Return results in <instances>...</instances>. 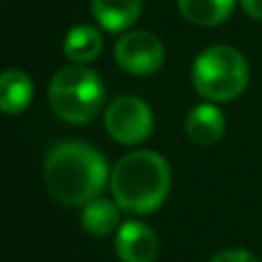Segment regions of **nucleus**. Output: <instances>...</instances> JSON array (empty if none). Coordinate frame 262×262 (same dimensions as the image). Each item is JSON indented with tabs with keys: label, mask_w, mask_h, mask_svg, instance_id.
<instances>
[{
	"label": "nucleus",
	"mask_w": 262,
	"mask_h": 262,
	"mask_svg": "<svg viewBox=\"0 0 262 262\" xmlns=\"http://www.w3.org/2000/svg\"><path fill=\"white\" fill-rule=\"evenodd\" d=\"M115 60L134 76H149L163 64V46L147 30L127 32L115 44Z\"/></svg>",
	"instance_id": "6"
},
{
	"label": "nucleus",
	"mask_w": 262,
	"mask_h": 262,
	"mask_svg": "<svg viewBox=\"0 0 262 262\" xmlns=\"http://www.w3.org/2000/svg\"><path fill=\"white\" fill-rule=\"evenodd\" d=\"M170 189V168L157 152H131L111 172V191L120 209L131 214L157 212Z\"/></svg>",
	"instance_id": "2"
},
{
	"label": "nucleus",
	"mask_w": 262,
	"mask_h": 262,
	"mask_svg": "<svg viewBox=\"0 0 262 262\" xmlns=\"http://www.w3.org/2000/svg\"><path fill=\"white\" fill-rule=\"evenodd\" d=\"M35 88L28 74L18 72V69H9V72L0 74V111L5 115H18L30 106Z\"/></svg>",
	"instance_id": "10"
},
{
	"label": "nucleus",
	"mask_w": 262,
	"mask_h": 262,
	"mask_svg": "<svg viewBox=\"0 0 262 262\" xmlns=\"http://www.w3.org/2000/svg\"><path fill=\"white\" fill-rule=\"evenodd\" d=\"M244 12L255 21H262V0H239Z\"/></svg>",
	"instance_id": "15"
},
{
	"label": "nucleus",
	"mask_w": 262,
	"mask_h": 262,
	"mask_svg": "<svg viewBox=\"0 0 262 262\" xmlns=\"http://www.w3.org/2000/svg\"><path fill=\"white\" fill-rule=\"evenodd\" d=\"M154 127L149 106L138 97H120L106 108V129L118 143H143Z\"/></svg>",
	"instance_id": "5"
},
{
	"label": "nucleus",
	"mask_w": 262,
	"mask_h": 262,
	"mask_svg": "<svg viewBox=\"0 0 262 262\" xmlns=\"http://www.w3.org/2000/svg\"><path fill=\"white\" fill-rule=\"evenodd\" d=\"M193 88L209 101H232L249 85V62L232 46H209L191 69Z\"/></svg>",
	"instance_id": "3"
},
{
	"label": "nucleus",
	"mask_w": 262,
	"mask_h": 262,
	"mask_svg": "<svg viewBox=\"0 0 262 262\" xmlns=\"http://www.w3.org/2000/svg\"><path fill=\"white\" fill-rule=\"evenodd\" d=\"M182 16L195 26H219L235 9V0H177Z\"/></svg>",
	"instance_id": "11"
},
{
	"label": "nucleus",
	"mask_w": 262,
	"mask_h": 262,
	"mask_svg": "<svg viewBox=\"0 0 262 262\" xmlns=\"http://www.w3.org/2000/svg\"><path fill=\"white\" fill-rule=\"evenodd\" d=\"M209 262H260V260L253 253H249V251L232 249V251H223V253L214 255Z\"/></svg>",
	"instance_id": "14"
},
{
	"label": "nucleus",
	"mask_w": 262,
	"mask_h": 262,
	"mask_svg": "<svg viewBox=\"0 0 262 262\" xmlns=\"http://www.w3.org/2000/svg\"><path fill=\"white\" fill-rule=\"evenodd\" d=\"M81 223L83 230H88L95 237L108 235L120 223V205L104 198L90 200V203H85V207L81 212Z\"/></svg>",
	"instance_id": "12"
},
{
	"label": "nucleus",
	"mask_w": 262,
	"mask_h": 262,
	"mask_svg": "<svg viewBox=\"0 0 262 262\" xmlns=\"http://www.w3.org/2000/svg\"><path fill=\"white\" fill-rule=\"evenodd\" d=\"M143 0H92L97 23L108 32H122L138 21Z\"/></svg>",
	"instance_id": "8"
},
{
	"label": "nucleus",
	"mask_w": 262,
	"mask_h": 262,
	"mask_svg": "<svg viewBox=\"0 0 262 262\" xmlns=\"http://www.w3.org/2000/svg\"><path fill=\"white\" fill-rule=\"evenodd\" d=\"M115 251L122 262H154L159 255V239L145 223L127 221L118 228Z\"/></svg>",
	"instance_id": "7"
},
{
	"label": "nucleus",
	"mask_w": 262,
	"mask_h": 262,
	"mask_svg": "<svg viewBox=\"0 0 262 262\" xmlns=\"http://www.w3.org/2000/svg\"><path fill=\"white\" fill-rule=\"evenodd\" d=\"M104 83L92 69L74 64L60 69L49 85V104L58 118L72 124L92 120L104 106Z\"/></svg>",
	"instance_id": "4"
},
{
	"label": "nucleus",
	"mask_w": 262,
	"mask_h": 262,
	"mask_svg": "<svg viewBox=\"0 0 262 262\" xmlns=\"http://www.w3.org/2000/svg\"><path fill=\"white\" fill-rule=\"evenodd\" d=\"M101 32L92 26H76L64 37V53L74 62H92L101 53Z\"/></svg>",
	"instance_id": "13"
},
{
	"label": "nucleus",
	"mask_w": 262,
	"mask_h": 262,
	"mask_svg": "<svg viewBox=\"0 0 262 262\" xmlns=\"http://www.w3.org/2000/svg\"><path fill=\"white\" fill-rule=\"evenodd\" d=\"M223 131H226V120H223L221 111L212 104H200L191 108V113L186 115V136L195 145L209 147L221 138Z\"/></svg>",
	"instance_id": "9"
},
{
	"label": "nucleus",
	"mask_w": 262,
	"mask_h": 262,
	"mask_svg": "<svg viewBox=\"0 0 262 262\" xmlns=\"http://www.w3.org/2000/svg\"><path fill=\"white\" fill-rule=\"evenodd\" d=\"M44 177L51 195L62 205H85L106 186L108 163L88 143L64 140L49 149Z\"/></svg>",
	"instance_id": "1"
}]
</instances>
